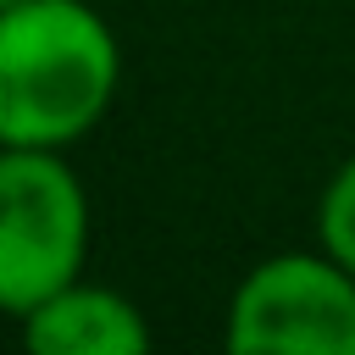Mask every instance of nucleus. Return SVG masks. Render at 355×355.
I'll use <instances>...</instances> for the list:
<instances>
[{
    "instance_id": "f257e3e1",
    "label": "nucleus",
    "mask_w": 355,
    "mask_h": 355,
    "mask_svg": "<svg viewBox=\"0 0 355 355\" xmlns=\"http://www.w3.org/2000/svg\"><path fill=\"white\" fill-rule=\"evenodd\" d=\"M122 83V44L89 0H17L0 11V144L72 150Z\"/></svg>"
},
{
    "instance_id": "7ed1b4c3",
    "label": "nucleus",
    "mask_w": 355,
    "mask_h": 355,
    "mask_svg": "<svg viewBox=\"0 0 355 355\" xmlns=\"http://www.w3.org/2000/svg\"><path fill=\"white\" fill-rule=\"evenodd\" d=\"M233 355H355V272L316 250L255 261L222 322Z\"/></svg>"
},
{
    "instance_id": "20e7f679",
    "label": "nucleus",
    "mask_w": 355,
    "mask_h": 355,
    "mask_svg": "<svg viewBox=\"0 0 355 355\" xmlns=\"http://www.w3.org/2000/svg\"><path fill=\"white\" fill-rule=\"evenodd\" d=\"M17 333L33 355H144L155 344L139 300L89 277H72L50 300H39L17 322Z\"/></svg>"
},
{
    "instance_id": "39448f33",
    "label": "nucleus",
    "mask_w": 355,
    "mask_h": 355,
    "mask_svg": "<svg viewBox=\"0 0 355 355\" xmlns=\"http://www.w3.org/2000/svg\"><path fill=\"white\" fill-rule=\"evenodd\" d=\"M316 244L355 272V155L338 161V172L322 183V200H316Z\"/></svg>"
},
{
    "instance_id": "f03ea898",
    "label": "nucleus",
    "mask_w": 355,
    "mask_h": 355,
    "mask_svg": "<svg viewBox=\"0 0 355 355\" xmlns=\"http://www.w3.org/2000/svg\"><path fill=\"white\" fill-rule=\"evenodd\" d=\"M89 189L67 150L0 144V316L22 322L39 300L83 277Z\"/></svg>"
},
{
    "instance_id": "423d86ee",
    "label": "nucleus",
    "mask_w": 355,
    "mask_h": 355,
    "mask_svg": "<svg viewBox=\"0 0 355 355\" xmlns=\"http://www.w3.org/2000/svg\"><path fill=\"white\" fill-rule=\"evenodd\" d=\"M6 6H17V0H0V11H6Z\"/></svg>"
}]
</instances>
